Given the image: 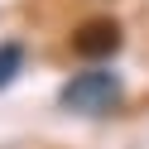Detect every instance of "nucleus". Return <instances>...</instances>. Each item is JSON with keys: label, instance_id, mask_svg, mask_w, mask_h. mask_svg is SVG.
<instances>
[{"label": "nucleus", "instance_id": "1", "mask_svg": "<svg viewBox=\"0 0 149 149\" xmlns=\"http://www.w3.org/2000/svg\"><path fill=\"white\" fill-rule=\"evenodd\" d=\"M120 101V77L116 72H77V77L63 87V106L68 111H87V116H101Z\"/></svg>", "mask_w": 149, "mask_h": 149}, {"label": "nucleus", "instance_id": "2", "mask_svg": "<svg viewBox=\"0 0 149 149\" xmlns=\"http://www.w3.org/2000/svg\"><path fill=\"white\" fill-rule=\"evenodd\" d=\"M116 43H120V29H116V24H91V29H82L77 53H116Z\"/></svg>", "mask_w": 149, "mask_h": 149}, {"label": "nucleus", "instance_id": "3", "mask_svg": "<svg viewBox=\"0 0 149 149\" xmlns=\"http://www.w3.org/2000/svg\"><path fill=\"white\" fill-rule=\"evenodd\" d=\"M15 63H19V48H15V43H5V48H0V82L15 77Z\"/></svg>", "mask_w": 149, "mask_h": 149}]
</instances>
